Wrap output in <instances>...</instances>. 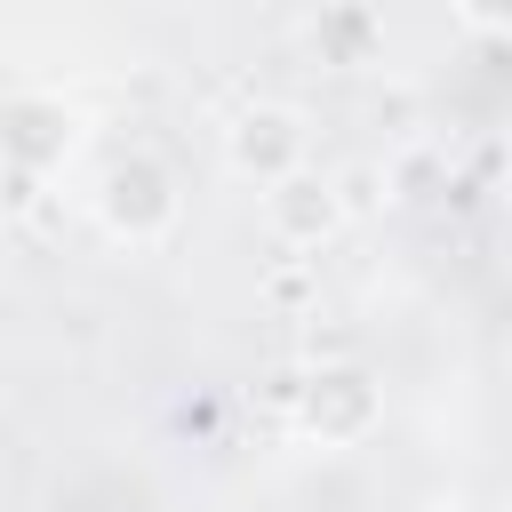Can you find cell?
<instances>
[{
  "label": "cell",
  "instance_id": "2",
  "mask_svg": "<svg viewBox=\"0 0 512 512\" xmlns=\"http://www.w3.org/2000/svg\"><path fill=\"white\" fill-rule=\"evenodd\" d=\"M96 216L112 240H160L176 224V176L152 160V152H128L104 168V192H96Z\"/></svg>",
  "mask_w": 512,
  "mask_h": 512
},
{
  "label": "cell",
  "instance_id": "4",
  "mask_svg": "<svg viewBox=\"0 0 512 512\" xmlns=\"http://www.w3.org/2000/svg\"><path fill=\"white\" fill-rule=\"evenodd\" d=\"M264 224H272V240H288V248H320L336 224H344V192H336V176H288V184H272L264 192Z\"/></svg>",
  "mask_w": 512,
  "mask_h": 512
},
{
  "label": "cell",
  "instance_id": "3",
  "mask_svg": "<svg viewBox=\"0 0 512 512\" xmlns=\"http://www.w3.org/2000/svg\"><path fill=\"white\" fill-rule=\"evenodd\" d=\"M376 416H384V392H376L368 368H320V376L304 384V432H312L320 448H352V440H368Z\"/></svg>",
  "mask_w": 512,
  "mask_h": 512
},
{
  "label": "cell",
  "instance_id": "1",
  "mask_svg": "<svg viewBox=\"0 0 512 512\" xmlns=\"http://www.w3.org/2000/svg\"><path fill=\"white\" fill-rule=\"evenodd\" d=\"M224 160H232V176H248V184H288V176H304V160H312V128H304V112L296 104H248L232 128H224Z\"/></svg>",
  "mask_w": 512,
  "mask_h": 512
}]
</instances>
